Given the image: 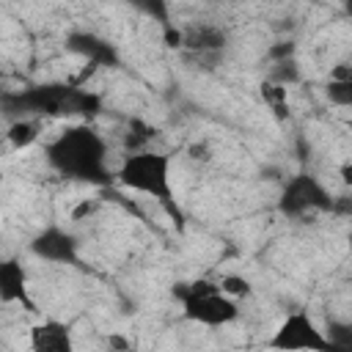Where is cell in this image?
Here are the masks:
<instances>
[{
	"instance_id": "cell-1",
	"label": "cell",
	"mask_w": 352,
	"mask_h": 352,
	"mask_svg": "<svg viewBox=\"0 0 352 352\" xmlns=\"http://www.w3.org/2000/svg\"><path fill=\"white\" fill-rule=\"evenodd\" d=\"M102 96L74 82H41L22 91H0V113L16 118H80L88 124L102 113Z\"/></svg>"
},
{
	"instance_id": "cell-2",
	"label": "cell",
	"mask_w": 352,
	"mask_h": 352,
	"mask_svg": "<svg viewBox=\"0 0 352 352\" xmlns=\"http://www.w3.org/2000/svg\"><path fill=\"white\" fill-rule=\"evenodd\" d=\"M44 160L58 176L69 182L91 187L113 184L107 140L91 124H72L63 132H58L44 146Z\"/></svg>"
},
{
	"instance_id": "cell-3",
	"label": "cell",
	"mask_w": 352,
	"mask_h": 352,
	"mask_svg": "<svg viewBox=\"0 0 352 352\" xmlns=\"http://www.w3.org/2000/svg\"><path fill=\"white\" fill-rule=\"evenodd\" d=\"M173 157L168 151H157V148H146V151H135V154H124L121 165L113 170V184L146 195L154 204H160V209L176 223H184V212L176 201L173 192Z\"/></svg>"
},
{
	"instance_id": "cell-4",
	"label": "cell",
	"mask_w": 352,
	"mask_h": 352,
	"mask_svg": "<svg viewBox=\"0 0 352 352\" xmlns=\"http://www.w3.org/2000/svg\"><path fill=\"white\" fill-rule=\"evenodd\" d=\"M170 294L179 300L182 305V316L192 324L217 330L226 324H234L239 319V302H234L231 297H226L220 292V286L214 280L206 278H195V280H179L173 283Z\"/></svg>"
},
{
	"instance_id": "cell-5",
	"label": "cell",
	"mask_w": 352,
	"mask_h": 352,
	"mask_svg": "<svg viewBox=\"0 0 352 352\" xmlns=\"http://www.w3.org/2000/svg\"><path fill=\"white\" fill-rule=\"evenodd\" d=\"M275 206L286 220H305V217H314V214L333 212L336 209V198H333V192L327 190V184L319 176L300 170V173L289 176L280 184Z\"/></svg>"
},
{
	"instance_id": "cell-6",
	"label": "cell",
	"mask_w": 352,
	"mask_h": 352,
	"mask_svg": "<svg viewBox=\"0 0 352 352\" xmlns=\"http://www.w3.org/2000/svg\"><path fill=\"white\" fill-rule=\"evenodd\" d=\"M267 346L272 352H341L324 333V327L305 308L289 311L272 330Z\"/></svg>"
},
{
	"instance_id": "cell-7",
	"label": "cell",
	"mask_w": 352,
	"mask_h": 352,
	"mask_svg": "<svg viewBox=\"0 0 352 352\" xmlns=\"http://www.w3.org/2000/svg\"><path fill=\"white\" fill-rule=\"evenodd\" d=\"M28 250L47 264H63V267H80V239L72 228L50 223L41 231L33 234L28 242Z\"/></svg>"
},
{
	"instance_id": "cell-8",
	"label": "cell",
	"mask_w": 352,
	"mask_h": 352,
	"mask_svg": "<svg viewBox=\"0 0 352 352\" xmlns=\"http://www.w3.org/2000/svg\"><path fill=\"white\" fill-rule=\"evenodd\" d=\"M0 302L3 305H22L25 311L36 314V300L30 294L28 286V270L22 264V258L8 256L0 258Z\"/></svg>"
},
{
	"instance_id": "cell-9",
	"label": "cell",
	"mask_w": 352,
	"mask_h": 352,
	"mask_svg": "<svg viewBox=\"0 0 352 352\" xmlns=\"http://www.w3.org/2000/svg\"><path fill=\"white\" fill-rule=\"evenodd\" d=\"M28 349L30 352H77L74 330L69 322L47 316L28 330Z\"/></svg>"
},
{
	"instance_id": "cell-10",
	"label": "cell",
	"mask_w": 352,
	"mask_h": 352,
	"mask_svg": "<svg viewBox=\"0 0 352 352\" xmlns=\"http://www.w3.org/2000/svg\"><path fill=\"white\" fill-rule=\"evenodd\" d=\"M182 47L198 58H212L228 47V33L214 22H190L182 28Z\"/></svg>"
},
{
	"instance_id": "cell-11",
	"label": "cell",
	"mask_w": 352,
	"mask_h": 352,
	"mask_svg": "<svg viewBox=\"0 0 352 352\" xmlns=\"http://www.w3.org/2000/svg\"><path fill=\"white\" fill-rule=\"evenodd\" d=\"M66 50H72L74 55L85 58V63L96 66V69L118 66V50L107 38H102L96 33H88V30H72L66 36Z\"/></svg>"
},
{
	"instance_id": "cell-12",
	"label": "cell",
	"mask_w": 352,
	"mask_h": 352,
	"mask_svg": "<svg viewBox=\"0 0 352 352\" xmlns=\"http://www.w3.org/2000/svg\"><path fill=\"white\" fill-rule=\"evenodd\" d=\"M324 96L336 107H349L352 104V74H349V66L346 63H338L330 72V80L324 85Z\"/></svg>"
},
{
	"instance_id": "cell-13",
	"label": "cell",
	"mask_w": 352,
	"mask_h": 352,
	"mask_svg": "<svg viewBox=\"0 0 352 352\" xmlns=\"http://www.w3.org/2000/svg\"><path fill=\"white\" fill-rule=\"evenodd\" d=\"M38 138H41V121L38 118H16V121H8V126H6V140L16 151L30 148Z\"/></svg>"
},
{
	"instance_id": "cell-14",
	"label": "cell",
	"mask_w": 352,
	"mask_h": 352,
	"mask_svg": "<svg viewBox=\"0 0 352 352\" xmlns=\"http://www.w3.org/2000/svg\"><path fill=\"white\" fill-rule=\"evenodd\" d=\"M157 138V129L140 118H132L129 121V129L124 135V146H126V154H135V151H146L148 148V140Z\"/></svg>"
},
{
	"instance_id": "cell-15",
	"label": "cell",
	"mask_w": 352,
	"mask_h": 352,
	"mask_svg": "<svg viewBox=\"0 0 352 352\" xmlns=\"http://www.w3.org/2000/svg\"><path fill=\"white\" fill-rule=\"evenodd\" d=\"M300 77H302V74H300L297 60H294V58H289V60H278V63H272L267 82L286 88V85H292V82H300Z\"/></svg>"
},
{
	"instance_id": "cell-16",
	"label": "cell",
	"mask_w": 352,
	"mask_h": 352,
	"mask_svg": "<svg viewBox=\"0 0 352 352\" xmlns=\"http://www.w3.org/2000/svg\"><path fill=\"white\" fill-rule=\"evenodd\" d=\"M217 286H220V292H223L226 297H231L234 302H239V300H245V297L253 294V283H250L248 278H242V275H223V278L217 280Z\"/></svg>"
},
{
	"instance_id": "cell-17",
	"label": "cell",
	"mask_w": 352,
	"mask_h": 352,
	"mask_svg": "<svg viewBox=\"0 0 352 352\" xmlns=\"http://www.w3.org/2000/svg\"><path fill=\"white\" fill-rule=\"evenodd\" d=\"M327 338L341 349V352H352V324L349 322H341V319H330L327 327H324Z\"/></svg>"
},
{
	"instance_id": "cell-18",
	"label": "cell",
	"mask_w": 352,
	"mask_h": 352,
	"mask_svg": "<svg viewBox=\"0 0 352 352\" xmlns=\"http://www.w3.org/2000/svg\"><path fill=\"white\" fill-rule=\"evenodd\" d=\"M261 96L270 102V107L283 118V116H289V104H286V88H280V85H272V82H264L261 85Z\"/></svg>"
},
{
	"instance_id": "cell-19",
	"label": "cell",
	"mask_w": 352,
	"mask_h": 352,
	"mask_svg": "<svg viewBox=\"0 0 352 352\" xmlns=\"http://www.w3.org/2000/svg\"><path fill=\"white\" fill-rule=\"evenodd\" d=\"M294 52H297V44L286 38V41L272 44V47L267 50V58H270L272 63H278V60H289V58H294Z\"/></svg>"
},
{
	"instance_id": "cell-20",
	"label": "cell",
	"mask_w": 352,
	"mask_h": 352,
	"mask_svg": "<svg viewBox=\"0 0 352 352\" xmlns=\"http://www.w3.org/2000/svg\"><path fill=\"white\" fill-rule=\"evenodd\" d=\"M96 209H99V201H94V198L88 201V198H85V201H80V204L72 209V220L77 223V220H82V217H91Z\"/></svg>"
}]
</instances>
